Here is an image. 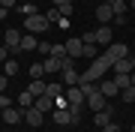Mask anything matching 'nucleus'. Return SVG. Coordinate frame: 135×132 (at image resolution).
Wrapping results in <instances>:
<instances>
[{
	"label": "nucleus",
	"mask_w": 135,
	"mask_h": 132,
	"mask_svg": "<svg viewBox=\"0 0 135 132\" xmlns=\"http://www.w3.org/2000/svg\"><path fill=\"white\" fill-rule=\"evenodd\" d=\"M111 66H114V63H111L105 54H99L96 60H90V66L81 72V78H78V81H93V84H99V81L108 75V69H111Z\"/></svg>",
	"instance_id": "obj_1"
},
{
	"label": "nucleus",
	"mask_w": 135,
	"mask_h": 132,
	"mask_svg": "<svg viewBox=\"0 0 135 132\" xmlns=\"http://www.w3.org/2000/svg\"><path fill=\"white\" fill-rule=\"evenodd\" d=\"M48 24H51V21L45 18V12H36V15H27V18H24V30L33 33V36H36V33H45Z\"/></svg>",
	"instance_id": "obj_2"
},
{
	"label": "nucleus",
	"mask_w": 135,
	"mask_h": 132,
	"mask_svg": "<svg viewBox=\"0 0 135 132\" xmlns=\"http://www.w3.org/2000/svg\"><path fill=\"white\" fill-rule=\"evenodd\" d=\"M21 36H24V33H21V30H15V27L3 33V45L9 48V54H18V51H21Z\"/></svg>",
	"instance_id": "obj_3"
},
{
	"label": "nucleus",
	"mask_w": 135,
	"mask_h": 132,
	"mask_svg": "<svg viewBox=\"0 0 135 132\" xmlns=\"http://www.w3.org/2000/svg\"><path fill=\"white\" fill-rule=\"evenodd\" d=\"M63 93H66V99H69V108H78V111H81V108H84L87 96H84V90L78 87V84H75V87H66Z\"/></svg>",
	"instance_id": "obj_4"
},
{
	"label": "nucleus",
	"mask_w": 135,
	"mask_h": 132,
	"mask_svg": "<svg viewBox=\"0 0 135 132\" xmlns=\"http://www.w3.org/2000/svg\"><path fill=\"white\" fill-rule=\"evenodd\" d=\"M87 108H90V111H102V108H108V99H105V93H102V90H93V93H87Z\"/></svg>",
	"instance_id": "obj_5"
},
{
	"label": "nucleus",
	"mask_w": 135,
	"mask_h": 132,
	"mask_svg": "<svg viewBox=\"0 0 135 132\" xmlns=\"http://www.w3.org/2000/svg\"><path fill=\"white\" fill-rule=\"evenodd\" d=\"M105 57L111 60V63H117V60L129 57V48H126L123 42H111V45H108V51H105Z\"/></svg>",
	"instance_id": "obj_6"
},
{
	"label": "nucleus",
	"mask_w": 135,
	"mask_h": 132,
	"mask_svg": "<svg viewBox=\"0 0 135 132\" xmlns=\"http://www.w3.org/2000/svg\"><path fill=\"white\" fill-rule=\"evenodd\" d=\"M21 120H24V108H15V105L3 108V123H9V126H18Z\"/></svg>",
	"instance_id": "obj_7"
},
{
	"label": "nucleus",
	"mask_w": 135,
	"mask_h": 132,
	"mask_svg": "<svg viewBox=\"0 0 135 132\" xmlns=\"http://www.w3.org/2000/svg\"><path fill=\"white\" fill-rule=\"evenodd\" d=\"M66 57H84V42L81 36H72V39H66Z\"/></svg>",
	"instance_id": "obj_8"
},
{
	"label": "nucleus",
	"mask_w": 135,
	"mask_h": 132,
	"mask_svg": "<svg viewBox=\"0 0 135 132\" xmlns=\"http://www.w3.org/2000/svg\"><path fill=\"white\" fill-rule=\"evenodd\" d=\"M54 123H57V126H72L78 120H75L72 108H57V111H54Z\"/></svg>",
	"instance_id": "obj_9"
},
{
	"label": "nucleus",
	"mask_w": 135,
	"mask_h": 132,
	"mask_svg": "<svg viewBox=\"0 0 135 132\" xmlns=\"http://www.w3.org/2000/svg\"><path fill=\"white\" fill-rule=\"evenodd\" d=\"M24 123H27V126H42V111H39V108L36 105H30V108H24Z\"/></svg>",
	"instance_id": "obj_10"
},
{
	"label": "nucleus",
	"mask_w": 135,
	"mask_h": 132,
	"mask_svg": "<svg viewBox=\"0 0 135 132\" xmlns=\"http://www.w3.org/2000/svg\"><path fill=\"white\" fill-rule=\"evenodd\" d=\"M93 15H96L99 24H111V18H114V9H111V3H99Z\"/></svg>",
	"instance_id": "obj_11"
},
{
	"label": "nucleus",
	"mask_w": 135,
	"mask_h": 132,
	"mask_svg": "<svg viewBox=\"0 0 135 132\" xmlns=\"http://www.w3.org/2000/svg\"><path fill=\"white\" fill-rule=\"evenodd\" d=\"M111 72H114V75H132V54L123 57V60H117V63L111 66Z\"/></svg>",
	"instance_id": "obj_12"
},
{
	"label": "nucleus",
	"mask_w": 135,
	"mask_h": 132,
	"mask_svg": "<svg viewBox=\"0 0 135 132\" xmlns=\"http://www.w3.org/2000/svg\"><path fill=\"white\" fill-rule=\"evenodd\" d=\"M99 90L105 93V99H111V96H117V93H120V87L114 84V78H102V81H99Z\"/></svg>",
	"instance_id": "obj_13"
},
{
	"label": "nucleus",
	"mask_w": 135,
	"mask_h": 132,
	"mask_svg": "<svg viewBox=\"0 0 135 132\" xmlns=\"http://www.w3.org/2000/svg\"><path fill=\"white\" fill-rule=\"evenodd\" d=\"M111 114H114L111 108H102V111H96V114H93V123H96L99 129H105L108 123H111Z\"/></svg>",
	"instance_id": "obj_14"
},
{
	"label": "nucleus",
	"mask_w": 135,
	"mask_h": 132,
	"mask_svg": "<svg viewBox=\"0 0 135 132\" xmlns=\"http://www.w3.org/2000/svg\"><path fill=\"white\" fill-rule=\"evenodd\" d=\"M33 105H36L39 111L45 114V111H51V108H54V99L48 96V93H42V96H36V102H33Z\"/></svg>",
	"instance_id": "obj_15"
},
{
	"label": "nucleus",
	"mask_w": 135,
	"mask_h": 132,
	"mask_svg": "<svg viewBox=\"0 0 135 132\" xmlns=\"http://www.w3.org/2000/svg\"><path fill=\"white\" fill-rule=\"evenodd\" d=\"M36 48H39V39H36L33 33H24V36H21V51H36Z\"/></svg>",
	"instance_id": "obj_16"
},
{
	"label": "nucleus",
	"mask_w": 135,
	"mask_h": 132,
	"mask_svg": "<svg viewBox=\"0 0 135 132\" xmlns=\"http://www.w3.org/2000/svg\"><path fill=\"white\" fill-rule=\"evenodd\" d=\"M96 33V42H105V45H111L114 39H111V27L108 24H99V30H93Z\"/></svg>",
	"instance_id": "obj_17"
},
{
	"label": "nucleus",
	"mask_w": 135,
	"mask_h": 132,
	"mask_svg": "<svg viewBox=\"0 0 135 132\" xmlns=\"http://www.w3.org/2000/svg\"><path fill=\"white\" fill-rule=\"evenodd\" d=\"M105 3H111V9H114V18H123L126 9H129V3H126V0H105Z\"/></svg>",
	"instance_id": "obj_18"
},
{
	"label": "nucleus",
	"mask_w": 135,
	"mask_h": 132,
	"mask_svg": "<svg viewBox=\"0 0 135 132\" xmlns=\"http://www.w3.org/2000/svg\"><path fill=\"white\" fill-rule=\"evenodd\" d=\"M45 72H63V60L60 57H45Z\"/></svg>",
	"instance_id": "obj_19"
},
{
	"label": "nucleus",
	"mask_w": 135,
	"mask_h": 132,
	"mask_svg": "<svg viewBox=\"0 0 135 132\" xmlns=\"http://www.w3.org/2000/svg\"><path fill=\"white\" fill-rule=\"evenodd\" d=\"M27 90L33 93V96H42V93L48 90V84H45L42 78H33V81H30V87H27Z\"/></svg>",
	"instance_id": "obj_20"
},
{
	"label": "nucleus",
	"mask_w": 135,
	"mask_h": 132,
	"mask_svg": "<svg viewBox=\"0 0 135 132\" xmlns=\"http://www.w3.org/2000/svg\"><path fill=\"white\" fill-rule=\"evenodd\" d=\"M33 102H36V96H33L30 90H21V93H18V108H30Z\"/></svg>",
	"instance_id": "obj_21"
},
{
	"label": "nucleus",
	"mask_w": 135,
	"mask_h": 132,
	"mask_svg": "<svg viewBox=\"0 0 135 132\" xmlns=\"http://www.w3.org/2000/svg\"><path fill=\"white\" fill-rule=\"evenodd\" d=\"M3 75H6V78H15V75H18V63H15V57H9V60L3 63Z\"/></svg>",
	"instance_id": "obj_22"
},
{
	"label": "nucleus",
	"mask_w": 135,
	"mask_h": 132,
	"mask_svg": "<svg viewBox=\"0 0 135 132\" xmlns=\"http://www.w3.org/2000/svg\"><path fill=\"white\" fill-rule=\"evenodd\" d=\"M48 57H66V42H57V45H51V54H48Z\"/></svg>",
	"instance_id": "obj_23"
},
{
	"label": "nucleus",
	"mask_w": 135,
	"mask_h": 132,
	"mask_svg": "<svg viewBox=\"0 0 135 132\" xmlns=\"http://www.w3.org/2000/svg\"><path fill=\"white\" fill-rule=\"evenodd\" d=\"M114 84L120 90H126V87H132V75H114Z\"/></svg>",
	"instance_id": "obj_24"
},
{
	"label": "nucleus",
	"mask_w": 135,
	"mask_h": 132,
	"mask_svg": "<svg viewBox=\"0 0 135 132\" xmlns=\"http://www.w3.org/2000/svg\"><path fill=\"white\" fill-rule=\"evenodd\" d=\"M63 90H66V87H63V84H57V81H54V84H48V90H45V93H48L51 99H57V96H63Z\"/></svg>",
	"instance_id": "obj_25"
},
{
	"label": "nucleus",
	"mask_w": 135,
	"mask_h": 132,
	"mask_svg": "<svg viewBox=\"0 0 135 132\" xmlns=\"http://www.w3.org/2000/svg\"><path fill=\"white\" fill-rule=\"evenodd\" d=\"M45 75V63H33L30 66V78H42Z\"/></svg>",
	"instance_id": "obj_26"
},
{
	"label": "nucleus",
	"mask_w": 135,
	"mask_h": 132,
	"mask_svg": "<svg viewBox=\"0 0 135 132\" xmlns=\"http://www.w3.org/2000/svg\"><path fill=\"white\" fill-rule=\"evenodd\" d=\"M18 12H21V15H24V18H27V15H36L39 9H36L33 3H21V6H18Z\"/></svg>",
	"instance_id": "obj_27"
},
{
	"label": "nucleus",
	"mask_w": 135,
	"mask_h": 132,
	"mask_svg": "<svg viewBox=\"0 0 135 132\" xmlns=\"http://www.w3.org/2000/svg\"><path fill=\"white\" fill-rule=\"evenodd\" d=\"M120 96H123V102H126V105H132V102H135V87H126V90H120Z\"/></svg>",
	"instance_id": "obj_28"
},
{
	"label": "nucleus",
	"mask_w": 135,
	"mask_h": 132,
	"mask_svg": "<svg viewBox=\"0 0 135 132\" xmlns=\"http://www.w3.org/2000/svg\"><path fill=\"white\" fill-rule=\"evenodd\" d=\"M45 18H48V21H54V24H57V21L63 18V15H60V9H57V6H51V9L45 12Z\"/></svg>",
	"instance_id": "obj_29"
},
{
	"label": "nucleus",
	"mask_w": 135,
	"mask_h": 132,
	"mask_svg": "<svg viewBox=\"0 0 135 132\" xmlns=\"http://www.w3.org/2000/svg\"><path fill=\"white\" fill-rule=\"evenodd\" d=\"M57 9H60V15H63V18H69L75 6H72V0H66V3H63V6H57Z\"/></svg>",
	"instance_id": "obj_30"
},
{
	"label": "nucleus",
	"mask_w": 135,
	"mask_h": 132,
	"mask_svg": "<svg viewBox=\"0 0 135 132\" xmlns=\"http://www.w3.org/2000/svg\"><path fill=\"white\" fill-rule=\"evenodd\" d=\"M9 105H12V99L6 96V93H0V111H3V108H9Z\"/></svg>",
	"instance_id": "obj_31"
},
{
	"label": "nucleus",
	"mask_w": 135,
	"mask_h": 132,
	"mask_svg": "<svg viewBox=\"0 0 135 132\" xmlns=\"http://www.w3.org/2000/svg\"><path fill=\"white\" fill-rule=\"evenodd\" d=\"M6 60H9V48H6V45H0V63H6Z\"/></svg>",
	"instance_id": "obj_32"
},
{
	"label": "nucleus",
	"mask_w": 135,
	"mask_h": 132,
	"mask_svg": "<svg viewBox=\"0 0 135 132\" xmlns=\"http://www.w3.org/2000/svg\"><path fill=\"white\" fill-rule=\"evenodd\" d=\"M6 87H9V78H6V75H3V72H0V93H3Z\"/></svg>",
	"instance_id": "obj_33"
},
{
	"label": "nucleus",
	"mask_w": 135,
	"mask_h": 132,
	"mask_svg": "<svg viewBox=\"0 0 135 132\" xmlns=\"http://www.w3.org/2000/svg\"><path fill=\"white\" fill-rule=\"evenodd\" d=\"M102 132H123V129H120V126H117V123H108V126H105V129H102Z\"/></svg>",
	"instance_id": "obj_34"
},
{
	"label": "nucleus",
	"mask_w": 135,
	"mask_h": 132,
	"mask_svg": "<svg viewBox=\"0 0 135 132\" xmlns=\"http://www.w3.org/2000/svg\"><path fill=\"white\" fill-rule=\"evenodd\" d=\"M0 6L3 9H15V0H0Z\"/></svg>",
	"instance_id": "obj_35"
},
{
	"label": "nucleus",
	"mask_w": 135,
	"mask_h": 132,
	"mask_svg": "<svg viewBox=\"0 0 135 132\" xmlns=\"http://www.w3.org/2000/svg\"><path fill=\"white\" fill-rule=\"evenodd\" d=\"M63 3H66V0H51V6H63Z\"/></svg>",
	"instance_id": "obj_36"
},
{
	"label": "nucleus",
	"mask_w": 135,
	"mask_h": 132,
	"mask_svg": "<svg viewBox=\"0 0 135 132\" xmlns=\"http://www.w3.org/2000/svg\"><path fill=\"white\" fill-rule=\"evenodd\" d=\"M6 18V9H3V6H0V21H3Z\"/></svg>",
	"instance_id": "obj_37"
},
{
	"label": "nucleus",
	"mask_w": 135,
	"mask_h": 132,
	"mask_svg": "<svg viewBox=\"0 0 135 132\" xmlns=\"http://www.w3.org/2000/svg\"><path fill=\"white\" fill-rule=\"evenodd\" d=\"M129 9H132V12H135V0H129Z\"/></svg>",
	"instance_id": "obj_38"
},
{
	"label": "nucleus",
	"mask_w": 135,
	"mask_h": 132,
	"mask_svg": "<svg viewBox=\"0 0 135 132\" xmlns=\"http://www.w3.org/2000/svg\"><path fill=\"white\" fill-rule=\"evenodd\" d=\"M132 87H135V72H132Z\"/></svg>",
	"instance_id": "obj_39"
},
{
	"label": "nucleus",
	"mask_w": 135,
	"mask_h": 132,
	"mask_svg": "<svg viewBox=\"0 0 135 132\" xmlns=\"http://www.w3.org/2000/svg\"><path fill=\"white\" fill-rule=\"evenodd\" d=\"M132 72H135V57H132Z\"/></svg>",
	"instance_id": "obj_40"
},
{
	"label": "nucleus",
	"mask_w": 135,
	"mask_h": 132,
	"mask_svg": "<svg viewBox=\"0 0 135 132\" xmlns=\"http://www.w3.org/2000/svg\"><path fill=\"white\" fill-rule=\"evenodd\" d=\"M132 132H135V123H132Z\"/></svg>",
	"instance_id": "obj_41"
}]
</instances>
